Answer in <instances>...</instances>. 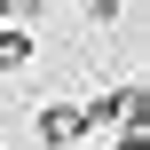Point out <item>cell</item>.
<instances>
[{"label":"cell","mask_w":150,"mask_h":150,"mask_svg":"<svg viewBox=\"0 0 150 150\" xmlns=\"http://www.w3.org/2000/svg\"><path fill=\"white\" fill-rule=\"evenodd\" d=\"M40 142L47 150H79L87 142V111H79V103H47V111H40Z\"/></svg>","instance_id":"1"},{"label":"cell","mask_w":150,"mask_h":150,"mask_svg":"<svg viewBox=\"0 0 150 150\" xmlns=\"http://www.w3.org/2000/svg\"><path fill=\"white\" fill-rule=\"evenodd\" d=\"M32 63V32L24 24H0V71H24Z\"/></svg>","instance_id":"2"},{"label":"cell","mask_w":150,"mask_h":150,"mask_svg":"<svg viewBox=\"0 0 150 150\" xmlns=\"http://www.w3.org/2000/svg\"><path fill=\"white\" fill-rule=\"evenodd\" d=\"M0 16H8V0H0Z\"/></svg>","instance_id":"3"}]
</instances>
